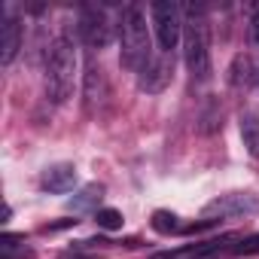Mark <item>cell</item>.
Listing matches in <instances>:
<instances>
[{"label": "cell", "mask_w": 259, "mask_h": 259, "mask_svg": "<svg viewBox=\"0 0 259 259\" xmlns=\"http://www.w3.org/2000/svg\"><path fill=\"white\" fill-rule=\"evenodd\" d=\"M183 61L192 82L201 85L210 79L213 61H210V25L204 16V7L183 10Z\"/></svg>", "instance_id": "6da1fadb"}, {"label": "cell", "mask_w": 259, "mask_h": 259, "mask_svg": "<svg viewBox=\"0 0 259 259\" xmlns=\"http://www.w3.org/2000/svg\"><path fill=\"white\" fill-rule=\"evenodd\" d=\"M46 98L52 104H67L76 82V46L67 31H61L46 52Z\"/></svg>", "instance_id": "7a4b0ae2"}, {"label": "cell", "mask_w": 259, "mask_h": 259, "mask_svg": "<svg viewBox=\"0 0 259 259\" xmlns=\"http://www.w3.org/2000/svg\"><path fill=\"white\" fill-rule=\"evenodd\" d=\"M119 46H122V64L128 70L141 73L156 55L150 46V31H147V13L138 4H128L119 13Z\"/></svg>", "instance_id": "3957f363"}, {"label": "cell", "mask_w": 259, "mask_h": 259, "mask_svg": "<svg viewBox=\"0 0 259 259\" xmlns=\"http://www.w3.org/2000/svg\"><path fill=\"white\" fill-rule=\"evenodd\" d=\"M150 19H153L159 52L162 55H174V49L183 43V10L177 4L159 0V4L150 7Z\"/></svg>", "instance_id": "277c9868"}, {"label": "cell", "mask_w": 259, "mask_h": 259, "mask_svg": "<svg viewBox=\"0 0 259 259\" xmlns=\"http://www.w3.org/2000/svg\"><path fill=\"white\" fill-rule=\"evenodd\" d=\"M76 31H79V40H82L89 49H98V52H101V49H107V46L113 43V25H110L107 13L98 10V7H85V10L79 13Z\"/></svg>", "instance_id": "5b68a950"}, {"label": "cell", "mask_w": 259, "mask_h": 259, "mask_svg": "<svg viewBox=\"0 0 259 259\" xmlns=\"http://www.w3.org/2000/svg\"><path fill=\"white\" fill-rule=\"evenodd\" d=\"M171 76H174V58H171V55H159V58H153V61L138 73V89L147 92V95H159V92L168 89Z\"/></svg>", "instance_id": "8992f818"}, {"label": "cell", "mask_w": 259, "mask_h": 259, "mask_svg": "<svg viewBox=\"0 0 259 259\" xmlns=\"http://www.w3.org/2000/svg\"><path fill=\"white\" fill-rule=\"evenodd\" d=\"M259 207V198L256 195H250V192H229V195H220V198H213L207 207H204V213L207 217H238V213H250V210H256Z\"/></svg>", "instance_id": "52a82bcc"}, {"label": "cell", "mask_w": 259, "mask_h": 259, "mask_svg": "<svg viewBox=\"0 0 259 259\" xmlns=\"http://www.w3.org/2000/svg\"><path fill=\"white\" fill-rule=\"evenodd\" d=\"M19 49H22V22L7 13L4 22H0V61H4V67L16 61Z\"/></svg>", "instance_id": "ba28073f"}, {"label": "cell", "mask_w": 259, "mask_h": 259, "mask_svg": "<svg viewBox=\"0 0 259 259\" xmlns=\"http://www.w3.org/2000/svg\"><path fill=\"white\" fill-rule=\"evenodd\" d=\"M40 183H43V189H49V192H70L73 186H76V165H70V162H55V165H49L46 171H43V177H40Z\"/></svg>", "instance_id": "9c48e42d"}, {"label": "cell", "mask_w": 259, "mask_h": 259, "mask_svg": "<svg viewBox=\"0 0 259 259\" xmlns=\"http://www.w3.org/2000/svg\"><path fill=\"white\" fill-rule=\"evenodd\" d=\"M104 95H107V85H104V70H101L95 61H89V67H85V85H82L85 113H95V107L104 101Z\"/></svg>", "instance_id": "30bf717a"}, {"label": "cell", "mask_w": 259, "mask_h": 259, "mask_svg": "<svg viewBox=\"0 0 259 259\" xmlns=\"http://www.w3.org/2000/svg\"><path fill=\"white\" fill-rule=\"evenodd\" d=\"M238 128H241V141H244L247 156L259 159V113L256 110H244L238 116Z\"/></svg>", "instance_id": "8fae6325"}, {"label": "cell", "mask_w": 259, "mask_h": 259, "mask_svg": "<svg viewBox=\"0 0 259 259\" xmlns=\"http://www.w3.org/2000/svg\"><path fill=\"white\" fill-rule=\"evenodd\" d=\"M229 82L235 89H247L256 82V61L250 55H235L232 67H229Z\"/></svg>", "instance_id": "7c38bea8"}, {"label": "cell", "mask_w": 259, "mask_h": 259, "mask_svg": "<svg viewBox=\"0 0 259 259\" xmlns=\"http://www.w3.org/2000/svg\"><path fill=\"white\" fill-rule=\"evenodd\" d=\"M101 195H104V189L98 186V183H92V186H85L76 198H70V207L73 210H85V207H95L98 201H101Z\"/></svg>", "instance_id": "4fadbf2b"}, {"label": "cell", "mask_w": 259, "mask_h": 259, "mask_svg": "<svg viewBox=\"0 0 259 259\" xmlns=\"http://www.w3.org/2000/svg\"><path fill=\"white\" fill-rule=\"evenodd\" d=\"M95 223H98L101 229H107V232H116V229H122L125 217H122L116 207H98V210H95Z\"/></svg>", "instance_id": "5bb4252c"}, {"label": "cell", "mask_w": 259, "mask_h": 259, "mask_svg": "<svg viewBox=\"0 0 259 259\" xmlns=\"http://www.w3.org/2000/svg\"><path fill=\"white\" fill-rule=\"evenodd\" d=\"M153 229H156L159 235H171V232H180L177 213H171V210H156V213H153Z\"/></svg>", "instance_id": "9a60e30c"}, {"label": "cell", "mask_w": 259, "mask_h": 259, "mask_svg": "<svg viewBox=\"0 0 259 259\" xmlns=\"http://www.w3.org/2000/svg\"><path fill=\"white\" fill-rule=\"evenodd\" d=\"M232 253H235V256H256V253H259V235L241 238V241L232 247Z\"/></svg>", "instance_id": "2e32d148"}, {"label": "cell", "mask_w": 259, "mask_h": 259, "mask_svg": "<svg viewBox=\"0 0 259 259\" xmlns=\"http://www.w3.org/2000/svg\"><path fill=\"white\" fill-rule=\"evenodd\" d=\"M250 40L259 46V7H253V13H250Z\"/></svg>", "instance_id": "e0dca14e"}, {"label": "cell", "mask_w": 259, "mask_h": 259, "mask_svg": "<svg viewBox=\"0 0 259 259\" xmlns=\"http://www.w3.org/2000/svg\"><path fill=\"white\" fill-rule=\"evenodd\" d=\"M67 226H76V220H61V223H52V226H43V232H58V229H67Z\"/></svg>", "instance_id": "ac0fdd59"}, {"label": "cell", "mask_w": 259, "mask_h": 259, "mask_svg": "<svg viewBox=\"0 0 259 259\" xmlns=\"http://www.w3.org/2000/svg\"><path fill=\"white\" fill-rule=\"evenodd\" d=\"M61 259H92V256H82L79 250H67V253H61Z\"/></svg>", "instance_id": "d6986e66"}, {"label": "cell", "mask_w": 259, "mask_h": 259, "mask_svg": "<svg viewBox=\"0 0 259 259\" xmlns=\"http://www.w3.org/2000/svg\"><path fill=\"white\" fill-rule=\"evenodd\" d=\"M256 85H259V64H256Z\"/></svg>", "instance_id": "ffe728a7"}]
</instances>
